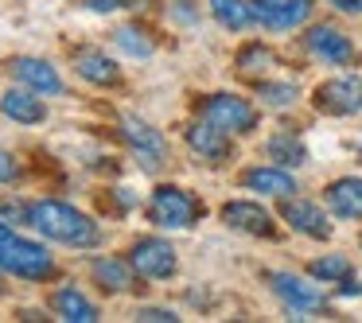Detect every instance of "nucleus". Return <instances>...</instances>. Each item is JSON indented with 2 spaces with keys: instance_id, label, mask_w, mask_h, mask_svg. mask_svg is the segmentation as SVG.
<instances>
[{
  "instance_id": "obj_3",
  "label": "nucleus",
  "mask_w": 362,
  "mask_h": 323,
  "mask_svg": "<svg viewBox=\"0 0 362 323\" xmlns=\"http://www.w3.org/2000/svg\"><path fill=\"white\" fill-rule=\"evenodd\" d=\"M148 218L156 222L160 230H191L199 218V203H195L191 191L175 187V183H164V187H156L148 199Z\"/></svg>"
},
{
  "instance_id": "obj_30",
  "label": "nucleus",
  "mask_w": 362,
  "mask_h": 323,
  "mask_svg": "<svg viewBox=\"0 0 362 323\" xmlns=\"http://www.w3.org/2000/svg\"><path fill=\"white\" fill-rule=\"evenodd\" d=\"M136 319H148V323H172L175 312H168V307H141L136 312Z\"/></svg>"
},
{
  "instance_id": "obj_4",
  "label": "nucleus",
  "mask_w": 362,
  "mask_h": 323,
  "mask_svg": "<svg viewBox=\"0 0 362 323\" xmlns=\"http://www.w3.org/2000/svg\"><path fill=\"white\" fill-rule=\"evenodd\" d=\"M121 136H125V144L133 148L136 164L144 168V172H160L168 160V141L160 136V129H152L148 121L141 117H121Z\"/></svg>"
},
{
  "instance_id": "obj_12",
  "label": "nucleus",
  "mask_w": 362,
  "mask_h": 323,
  "mask_svg": "<svg viewBox=\"0 0 362 323\" xmlns=\"http://www.w3.org/2000/svg\"><path fill=\"white\" fill-rule=\"evenodd\" d=\"M269 284H273V292L288 304V312H296V315L323 307V292L312 288V284H304L300 276H292V273H269Z\"/></svg>"
},
{
  "instance_id": "obj_19",
  "label": "nucleus",
  "mask_w": 362,
  "mask_h": 323,
  "mask_svg": "<svg viewBox=\"0 0 362 323\" xmlns=\"http://www.w3.org/2000/svg\"><path fill=\"white\" fill-rule=\"evenodd\" d=\"M51 307H55V315H59V319H66V323H94L98 319V307L90 304L78 288H71V284L55 292Z\"/></svg>"
},
{
  "instance_id": "obj_14",
  "label": "nucleus",
  "mask_w": 362,
  "mask_h": 323,
  "mask_svg": "<svg viewBox=\"0 0 362 323\" xmlns=\"http://www.w3.org/2000/svg\"><path fill=\"white\" fill-rule=\"evenodd\" d=\"M187 144H191V152H195L199 160H211V164L230 160V133H222V129L211 125L206 117L187 129Z\"/></svg>"
},
{
  "instance_id": "obj_13",
  "label": "nucleus",
  "mask_w": 362,
  "mask_h": 323,
  "mask_svg": "<svg viewBox=\"0 0 362 323\" xmlns=\"http://www.w3.org/2000/svg\"><path fill=\"white\" fill-rule=\"evenodd\" d=\"M222 222L230 230H242V234H253V237H273L269 211H261L257 203H245V199H234V203L222 206Z\"/></svg>"
},
{
  "instance_id": "obj_32",
  "label": "nucleus",
  "mask_w": 362,
  "mask_h": 323,
  "mask_svg": "<svg viewBox=\"0 0 362 323\" xmlns=\"http://www.w3.org/2000/svg\"><path fill=\"white\" fill-rule=\"evenodd\" d=\"M8 234H12V230L4 226V222H0V242H4V237H8Z\"/></svg>"
},
{
  "instance_id": "obj_10",
  "label": "nucleus",
  "mask_w": 362,
  "mask_h": 323,
  "mask_svg": "<svg viewBox=\"0 0 362 323\" xmlns=\"http://www.w3.org/2000/svg\"><path fill=\"white\" fill-rule=\"evenodd\" d=\"M8 74L20 82V86L35 90V94H63V78L51 63L43 59H32V55H20V59H8Z\"/></svg>"
},
{
  "instance_id": "obj_11",
  "label": "nucleus",
  "mask_w": 362,
  "mask_h": 323,
  "mask_svg": "<svg viewBox=\"0 0 362 323\" xmlns=\"http://www.w3.org/2000/svg\"><path fill=\"white\" fill-rule=\"evenodd\" d=\"M284 222H288L296 234H308L315 237V242H323V237H331V218L320 211L315 203H308V199H284Z\"/></svg>"
},
{
  "instance_id": "obj_20",
  "label": "nucleus",
  "mask_w": 362,
  "mask_h": 323,
  "mask_svg": "<svg viewBox=\"0 0 362 323\" xmlns=\"http://www.w3.org/2000/svg\"><path fill=\"white\" fill-rule=\"evenodd\" d=\"M90 273H94V281L102 284V288H110V292H125V288H133V265H129V261L98 257Z\"/></svg>"
},
{
  "instance_id": "obj_31",
  "label": "nucleus",
  "mask_w": 362,
  "mask_h": 323,
  "mask_svg": "<svg viewBox=\"0 0 362 323\" xmlns=\"http://www.w3.org/2000/svg\"><path fill=\"white\" fill-rule=\"evenodd\" d=\"M331 8L346 12V16H358V12H362V0H331Z\"/></svg>"
},
{
  "instance_id": "obj_28",
  "label": "nucleus",
  "mask_w": 362,
  "mask_h": 323,
  "mask_svg": "<svg viewBox=\"0 0 362 323\" xmlns=\"http://www.w3.org/2000/svg\"><path fill=\"white\" fill-rule=\"evenodd\" d=\"M82 4L94 12H113V8H136L141 0H82Z\"/></svg>"
},
{
  "instance_id": "obj_27",
  "label": "nucleus",
  "mask_w": 362,
  "mask_h": 323,
  "mask_svg": "<svg viewBox=\"0 0 362 323\" xmlns=\"http://www.w3.org/2000/svg\"><path fill=\"white\" fill-rule=\"evenodd\" d=\"M0 214H4V218H12V222H20V226H32V206H28V203L4 199V203H0Z\"/></svg>"
},
{
  "instance_id": "obj_24",
  "label": "nucleus",
  "mask_w": 362,
  "mask_h": 323,
  "mask_svg": "<svg viewBox=\"0 0 362 323\" xmlns=\"http://www.w3.org/2000/svg\"><path fill=\"white\" fill-rule=\"evenodd\" d=\"M308 273L315 276V281H351V261L339 257V253H331V257H315L312 265H308Z\"/></svg>"
},
{
  "instance_id": "obj_16",
  "label": "nucleus",
  "mask_w": 362,
  "mask_h": 323,
  "mask_svg": "<svg viewBox=\"0 0 362 323\" xmlns=\"http://www.w3.org/2000/svg\"><path fill=\"white\" fill-rule=\"evenodd\" d=\"M0 113L8 121H16V125H40V121H47V105L35 98V90H8V94L0 98Z\"/></svg>"
},
{
  "instance_id": "obj_21",
  "label": "nucleus",
  "mask_w": 362,
  "mask_h": 323,
  "mask_svg": "<svg viewBox=\"0 0 362 323\" xmlns=\"http://www.w3.org/2000/svg\"><path fill=\"white\" fill-rule=\"evenodd\" d=\"M211 12L226 32H245L253 24V12L245 0H211Z\"/></svg>"
},
{
  "instance_id": "obj_26",
  "label": "nucleus",
  "mask_w": 362,
  "mask_h": 323,
  "mask_svg": "<svg viewBox=\"0 0 362 323\" xmlns=\"http://www.w3.org/2000/svg\"><path fill=\"white\" fill-rule=\"evenodd\" d=\"M300 98V90L292 86V82H269V86H261V102L273 105V110H284V105H292Z\"/></svg>"
},
{
  "instance_id": "obj_25",
  "label": "nucleus",
  "mask_w": 362,
  "mask_h": 323,
  "mask_svg": "<svg viewBox=\"0 0 362 323\" xmlns=\"http://www.w3.org/2000/svg\"><path fill=\"white\" fill-rule=\"evenodd\" d=\"M113 40H117V47H121V51H129L133 59H148L152 51H156V47H152V40L141 32V28H121V32L113 35Z\"/></svg>"
},
{
  "instance_id": "obj_8",
  "label": "nucleus",
  "mask_w": 362,
  "mask_h": 323,
  "mask_svg": "<svg viewBox=\"0 0 362 323\" xmlns=\"http://www.w3.org/2000/svg\"><path fill=\"white\" fill-rule=\"evenodd\" d=\"M315 110L331 113V117H351L362 113V78L346 74V78H331L315 90Z\"/></svg>"
},
{
  "instance_id": "obj_18",
  "label": "nucleus",
  "mask_w": 362,
  "mask_h": 323,
  "mask_svg": "<svg viewBox=\"0 0 362 323\" xmlns=\"http://www.w3.org/2000/svg\"><path fill=\"white\" fill-rule=\"evenodd\" d=\"M242 183L250 191H257V195H276V199H288L292 191H296V180H292L288 172H281V168H250V172L242 175Z\"/></svg>"
},
{
  "instance_id": "obj_1",
  "label": "nucleus",
  "mask_w": 362,
  "mask_h": 323,
  "mask_svg": "<svg viewBox=\"0 0 362 323\" xmlns=\"http://www.w3.org/2000/svg\"><path fill=\"white\" fill-rule=\"evenodd\" d=\"M32 230H40L47 242L74 245V249H90V245H98V237H102L86 214L74 211L71 203H59V199L32 203Z\"/></svg>"
},
{
  "instance_id": "obj_17",
  "label": "nucleus",
  "mask_w": 362,
  "mask_h": 323,
  "mask_svg": "<svg viewBox=\"0 0 362 323\" xmlns=\"http://www.w3.org/2000/svg\"><path fill=\"white\" fill-rule=\"evenodd\" d=\"M327 206L335 218H362V180L346 175V180H335L327 183Z\"/></svg>"
},
{
  "instance_id": "obj_29",
  "label": "nucleus",
  "mask_w": 362,
  "mask_h": 323,
  "mask_svg": "<svg viewBox=\"0 0 362 323\" xmlns=\"http://www.w3.org/2000/svg\"><path fill=\"white\" fill-rule=\"evenodd\" d=\"M16 175H20L16 156H12V152H0V183H12Z\"/></svg>"
},
{
  "instance_id": "obj_15",
  "label": "nucleus",
  "mask_w": 362,
  "mask_h": 323,
  "mask_svg": "<svg viewBox=\"0 0 362 323\" xmlns=\"http://www.w3.org/2000/svg\"><path fill=\"white\" fill-rule=\"evenodd\" d=\"M74 71H78V78L94 82V86H117V82H121L117 63H113L105 51H98V47L74 51Z\"/></svg>"
},
{
  "instance_id": "obj_9",
  "label": "nucleus",
  "mask_w": 362,
  "mask_h": 323,
  "mask_svg": "<svg viewBox=\"0 0 362 323\" xmlns=\"http://www.w3.org/2000/svg\"><path fill=\"white\" fill-rule=\"evenodd\" d=\"M304 43H308V51H312L320 63H331V66H346V63H354V47H351V40H346L339 28H331V24H315L312 32L304 35Z\"/></svg>"
},
{
  "instance_id": "obj_7",
  "label": "nucleus",
  "mask_w": 362,
  "mask_h": 323,
  "mask_svg": "<svg viewBox=\"0 0 362 323\" xmlns=\"http://www.w3.org/2000/svg\"><path fill=\"white\" fill-rule=\"evenodd\" d=\"M129 265L144 281H168V276H175V249L164 237H141L129 253Z\"/></svg>"
},
{
  "instance_id": "obj_23",
  "label": "nucleus",
  "mask_w": 362,
  "mask_h": 323,
  "mask_svg": "<svg viewBox=\"0 0 362 323\" xmlns=\"http://www.w3.org/2000/svg\"><path fill=\"white\" fill-rule=\"evenodd\" d=\"M273 66H276L273 51L261 47V43H250V47L238 51V71H242V74H269Z\"/></svg>"
},
{
  "instance_id": "obj_22",
  "label": "nucleus",
  "mask_w": 362,
  "mask_h": 323,
  "mask_svg": "<svg viewBox=\"0 0 362 323\" xmlns=\"http://www.w3.org/2000/svg\"><path fill=\"white\" fill-rule=\"evenodd\" d=\"M265 156L269 160H276V164H284V168H300L308 160V148L296 141V136H288V133H276V136H269V144H265Z\"/></svg>"
},
{
  "instance_id": "obj_5",
  "label": "nucleus",
  "mask_w": 362,
  "mask_h": 323,
  "mask_svg": "<svg viewBox=\"0 0 362 323\" xmlns=\"http://www.w3.org/2000/svg\"><path fill=\"white\" fill-rule=\"evenodd\" d=\"M250 12L265 32H292L312 20V0H250Z\"/></svg>"
},
{
  "instance_id": "obj_6",
  "label": "nucleus",
  "mask_w": 362,
  "mask_h": 323,
  "mask_svg": "<svg viewBox=\"0 0 362 323\" xmlns=\"http://www.w3.org/2000/svg\"><path fill=\"white\" fill-rule=\"evenodd\" d=\"M203 117L211 121V125H218L222 133H253L257 129V110H253L245 98L238 94H214L211 102L203 105Z\"/></svg>"
},
{
  "instance_id": "obj_2",
  "label": "nucleus",
  "mask_w": 362,
  "mask_h": 323,
  "mask_svg": "<svg viewBox=\"0 0 362 323\" xmlns=\"http://www.w3.org/2000/svg\"><path fill=\"white\" fill-rule=\"evenodd\" d=\"M0 269L12 273V276H24V281H43V276L55 273V257H51L40 242L8 234L0 242Z\"/></svg>"
}]
</instances>
